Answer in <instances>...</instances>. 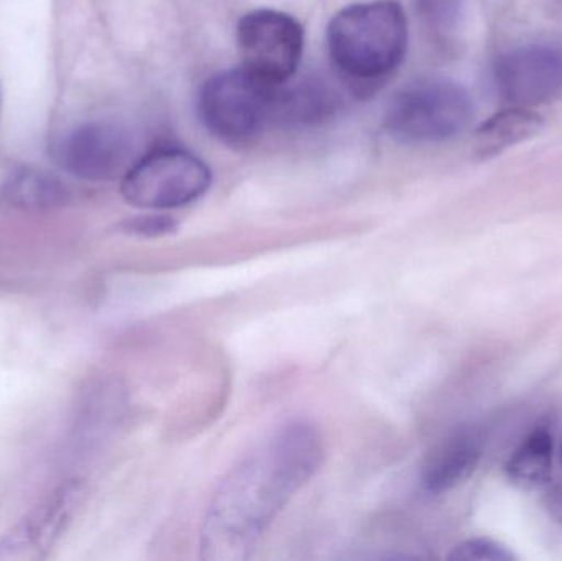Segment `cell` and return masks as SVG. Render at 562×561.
<instances>
[{
	"mask_svg": "<svg viewBox=\"0 0 562 561\" xmlns=\"http://www.w3.org/2000/svg\"><path fill=\"white\" fill-rule=\"evenodd\" d=\"M323 440L307 422H290L224 478L201 532V557L247 560L288 501L323 463Z\"/></svg>",
	"mask_w": 562,
	"mask_h": 561,
	"instance_id": "1",
	"label": "cell"
},
{
	"mask_svg": "<svg viewBox=\"0 0 562 561\" xmlns=\"http://www.w3.org/2000/svg\"><path fill=\"white\" fill-rule=\"evenodd\" d=\"M337 71L357 86H373L396 71L408 48V23L393 0L352 3L327 26Z\"/></svg>",
	"mask_w": 562,
	"mask_h": 561,
	"instance_id": "2",
	"label": "cell"
},
{
	"mask_svg": "<svg viewBox=\"0 0 562 561\" xmlns=\"http://www.w3.org/2000/svg\"><path fill=\"white\" fill-rule=\"evenodd\" d=\"M474 104L464 88L451 81H419L396 94L385 115L390 135L408 144L451 141L471 124Z\"/></svg>",
	"mask_w": 562,
	"mask_h": 561,
	"instance_id": "3",
	"label": "cell"
},
{
	"mask_svg": "<svg viewBox=\"0 0 562 561\" xmlns=\"http://www.w3.org/2000/svg\"><path fill=\"white\" fill-rule=\"evenodd\" d=\"M277 88L260 81L243 66L220 72L201 88V122L226 144H249L272 121Z\"/></svg>",
	"mask_w": 562,
	"mask_h": 561,
	"instance_id": "4",
	"label": "cell"
},
{
	"mask_svg": "<svg viewBox=\"0 0 562 561\" xmlns=\"http://www.w3.org/2000/svg\"><path fill=\"white\" fill-rule=\"evenodd\" d=\"M210 167L180 147H160L134 161L122 177V197L140 210L187 206L210 190Z\"/></svg>",
	"mask_w": 562,
	"mask_h": 561,
	"instance_id": "5",
	"label": "cell"
},
{
	"mask_svg": "<svg viewBox=\"0 0 562 561\" xmlns=\"http://www.w3.org/2000/svg\"><path fill=\"white\" fill-rule=\"evenodd\" d=\"M237 45L243 68L277 88L296 72L303 56V26L279 10H254L240 19Z\"/></svg>",
	"mask_w": 562,
	"mask_h": 561,
	"instance_id": "6",
	"label": "cell"
},
{
	"mask_svg": "<svg viewBox=\"0 0 562 561\" xmlns=\"http://www.w3.org/2000/svg\"><path fill=\"white\" fill-rule=\"evenodd\" d=\"M56 161L72 177L109 181L124 177L134 165L131 135L111 122H86L65 135Z\"/></svg>",
	"mask_w": 562,
	"mask_h": 561,
	"instance_id": "7",
	"label": "cell"
},
{
	"mask_svg": "<svg viewBox=\"0 0 562 561\" xmlns=\"http://www.w3.org/2000/svg\"><path fill=\"white\" fill-rule=\"evenodd\" d=\"M498 96L514 108H531L553 98L562 88V52L535 43L512 49L494 68Z\"/></svg>",
	"mask_w": 562,
	"mask_h": 561,
	"instance_id": "8",
	"label": "cell"
},
{
	"mask_svg": "<svg viewBox=\"0 0 562 561\" xmlns=\"http://www.w3.org/2000/svg\"><path fill=\"white\" fill-rule=\"evenodd\" d=\"M81 496L82 484L79 481L63 484L3 536L0 540V560L38 556L42 550L49 549L65 524L71 519Z\"/></svg>",
	"mask_w": 562,
	"mask_h": 561,
	"instance_id": "9",
	"label": "cell"
},
{
	"mask_svg": "<svg viewBox=\"0 0 562 561\" xmlns=\"http://www.w3.org/2000/svg\"><path fill=\"white\" fill-rule=\"evenodd\" d=\"M485 440L481 428L464 425L442 438L426 457L422 483L431 494L448 493L469 480L482 453Z\"/></svg>",
	"mask_w": 562,
	"mask_h": 561,
	"instance_id": "10",
	"label": "cell"
},
{
	"mask_svg": "<svg viewBox=\"0 0 562 561\" xmlns=\"http://www.w3.org/2000/svg\"><path fill=\"white\" fill-rule=\"evenodd\" d=\"M553 453L554 440L550 428H535L508 458L505 473L515 486L537 490L550 480Z\"/></svg>",
	"mask_w": 562,
	"mask_h": 561,
	"instance_id": "11",
	"label": "cell"
},
{
	"mask_svg": "<svg viewBox=\"0 0 562 561\" xmlns=\"http://www.w3.org/2000/svg\"><path fill=\"white\" fill-rule=\"evenodd\" d=\"M69 190L55 175L36 168H20L3 187V198L20 210L48 211L65 206Z\"/></svg>",
	"mask_w": 562,
	"mask_h": 561,
	"instance_id": "12",
	"label": "cell"
},
{
	"mask_svg": "<svg viewBox=\"0 0 562 561\" xmlns=\"http://www.w3.org/2000/svg\"><path fill=\"white\" fill-rule=\"evenodd\" d=\"M543 117L525 108L508 109L479 127L475 135V148L484 158L495 157L507 148L528 141L540 134Z\"/></svg>",
	"mask_w": 562,
	"mask_h": 561,
	"instance_id": "13",
	"label": "cell"
},
{
	"mask_svg": "<svg viewBox=\"0 0 562 561\" xmlns=\"http://www.w3.org/2000/svg\"><path fill=\"white\" fill-rule=\"evenodd\" d=\"M333 109L334 99L326 86L316 81H304L286 88L284 82L276 89L272 121L311 124L326 119Z\"/></svg>",
	"mask_w": 562,
	"mask_h": 561,
	"instance_id": "14",
	"label": "cell"
},
{
	"mask_svg": "<svg viewBox=\"0 0 562 561\" xmlns=\"http://www.w3.org/2000/svg\"><path fill=\"white\" fill-rule=\"evenodd\" d=\"M451 560H465V561H512L515 560L514 553L507 547L494 542L488 539H472L459 543L452 550Z\"/></svg>",
	"mask_w": 562,
	"mask_h": 561,
	"instance_id": "15",
	"label": "cell"
},
{
	"mask_svg": "<svg viewBox=\"0 0 562 561\" xmlns=\"http://www.w3.org/2000/svg\"><path fill=\"white\" fill-rule=\"evenodd\" d=\"M419 13L429 25L448 30L461 19L464 0H415Z\"/></svg>",
	"mask_w": 562,
	"mask_h": 561,
	"instance_id": "16",
	"label": "cell"
},
{
	"mask_svg": "<svg viewBox=\"0 0 562 561\" xmlns=\"http://www.w3.org/2000/svg\"><path fill=\"white\" fill-rule=\"evenodd\" d=\"M124 229L128 234H137V236H165V234H171L177 229V223L170 216L155 214V216L135 217L125 224Z\"/></svg>",
	"mask_w": 562,
	"mask_h": 561,
	"instance_id": "17",
	"label": "cell"
},
{
	"mask_svg": "<svg viewBox=\"0 0 562 561\" xmlns=\"http://www.w3.org/2000/svg\"><path fill=\"white\" fill-rule=\"evenodd\" d=\"M561 461H562V448H561Z\"/></svg>",
	"mask_w": 562,
	"mask_h": 561,
	"instance_id": "18",
	"label": "cell"
}]
</instances>
